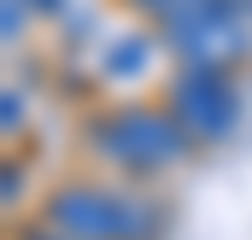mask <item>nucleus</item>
Listing matches in <instances>:
<instances>
[{
  "mask_svg": "<svg viewBox=\"0 0 252 240\" xmlns=\"http://www.w3.org/2000/svg\"><path fill=\"white\" fill-rule=\"evenodd\" d=\"M47 229L64 240H153L158 235V211L147 199H124V193L64 187L47 205Z\"/></svg>",
  "mask_w": 252,
  "mask_h": 240,
  "instance_id": "nucleus-1",
  "label": "nucleus"
},
{
  "mask_svg": "<svg viewBox=\"0 0 252 240\" xmlns=\"http://www.w3.org/2000/svg\"><path fill=\"white\" fill-rule=\"evenodd\" d=\"M94 141H100V152H112L129 170H164V164H176L188 152V129L170 112H147V106L100 118L94 123Z\"/></svg>",
  "mask_w": 252,
  "mask_h": 240,
  "instance_id": "nucleus-2",
  "label": "nucleus"
},
{
  "mask_svg": "<svg viewBox=\"0 0 252 240\" xmlns=\"http://www.w3.org/2000/svg\"><path fill=\"white\" fill-rule=\"evenodd\" d=\"M170 118L182 123L199 141H223L235 123H241V94L229 82V70H205V64H188L170 88Z\"/></svg>",
  "mask_w": 252,
  "mask_h": 240,
  "instance_id": "nucleus-3",
  "label": "nucleus"
},
{
  "mask_svg": "<svg viewBox=\"0 0 252 240\" xmlns=\"http://www.w3.org/2000/svg\"><path fill=\"white\" fill-rule=\"evenodd\" d=\"M147 59H153V41L147 35H118L106 47V76H141Z\"/></svg>",
  "mask_w": 252,
  "mask_h": 240,
  "instance_id": "nucleus-4",
  "label": "nucleus"
},
{
  "mask_svg": "<svg viewBox=\"0 0 252 240\" xmlns=\"http://www.w3.org/2000/svg\"><path fill=\"white\" fill-rule=\"evenodd\" d=\"M30 240H64V235H30Z\"/></svg>",
  "mask_w": 252,
  "mask_h": 240,
  "instance_id": "nucleus-5",
  "label": "nucleus"
}]
</instances>
